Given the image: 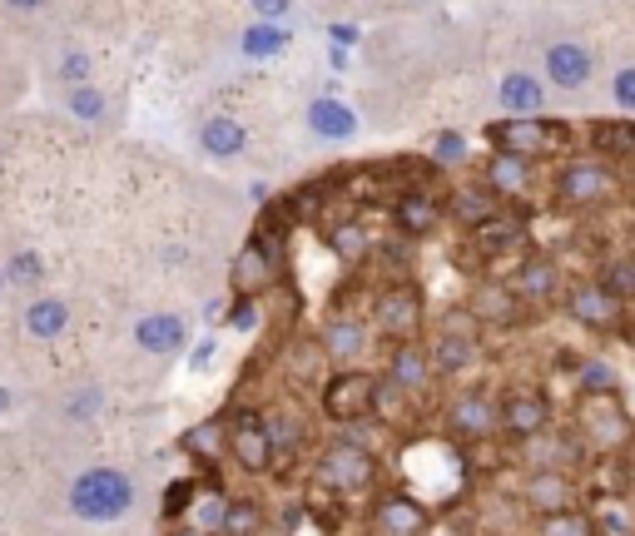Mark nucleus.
I'll return each instance as SVG.
<instances>
[{
    "instance_id": "1",
    "label": "nucleus",
    "mask_w": 635,
    "mask_h": 536,
    "mask_svg": "<svg viewBox=\"0 0 635 536\" xmlns=\"http://www.w3.org/2000/svg\"><path fill=\"white\" fill-rule=\"evenodd\" d=\"M65 507H70V517L95 522V527L125 522L129 512L139 507V482H134L129 467H110V462L85 467V472L70 477V487H65Z\"/></svg>"
},
{
    "instance_id": "2",
    "label": "nucleus",
    "mask_w": 635,
    "mask_h": 536,
    "mask_svg": "<svg viewBox=\"0 0 635 536\" xmlns=\"http://www.w3.org/2000/svg\"><path fill=\"white\" fill-rule=\"evenodd\" d=\"M616 189H621V174L601 159H571L556 174V199L566 209H596V204L616 199Z\"/></svg>"
},
{
    "instance_id": "3",
    "label": "nucleus",
    "mask_w": 635,
    "mask_h": 536,
    "mask_svg": "<svg viewBox=\"0 0 635 536\" xmlns=\"http://www.w3.org/2000/svg\"><path fill=\"white\" fill-rule=\"evenodd\" d=\"M129 348H134L139 358L164 363V358H174V353L189 348V318L174 313V308H149V313H139V318L129 323Z\"/></svg>"
},
{
    "instance_id": "4",
    "label": "nucleus",
    "mask_w": 635,
    "mask_h": 536,
    "mask_svg": "<svg viewBox=\"0 0 635 536\" xmlns=\"http://www.w3.org/2000/svg\"><path fill=\"white\" fill-rule=\"evenodd\" d=\"M373 477H378V457L368 452V442L338 437L318 457V482L333 492H363V487H373Z\"/></svg>"
},
{
    "instance_id": "5",
    "label": "nucleus",
    "mask_w": 635,
    "mask_h": 536,
    "mask_svg": "<svg viewBox=\"0 0 635 536\" xmlns=\"http://www.w3.org/2000/svg\"><path fill=\"white\" fill-rule=\"evenodd\" d=\"M323 412L343 427L353 422H368L378 412V378L373 373H358V368H343L323 383Z\"/></svg>"
},
{
    "instance_id": "6",
    "label": "nucleus",
    "mask_w": 635,
    "mask_h": 536,
    "mask_svg": "<svg viewBox=\"0 0 635 536\" xmlns=\"http://www.w3.org/2000/svg\"><path fill=\"white\" fill-rule=\"evenodd\" d=\"M55 110H60L65 120L85 125V130H115V125L125 120V100H120L115 90H105L100 80L75 85V90H60V95H55Z\"/></svg>"
},
{
    "instance_id": "7",
    "label": "nucleus",
    "mask_w": 635,
    "mask_h": 536,
    "mask_svg": "<svg viewBox=\"0 0 635 536\" xmlns=\"http://www.w3.org/2000/svg\"><path fill=\"white\" fill-rule=\"evenodd\" d=\"M576 417H581L586 442H591V447H601V452H611V447H626V442H631V417H626V407L616 402V393H581Z\"/></svg>"
},
{
    "instance_id": "8",
    "label": "nucleus",
    "mask_w": 635,
    "mask_h": 536,
    "mask_svg": "<svg viewBox=\"0 0 635 536\" xmlns=\"http://www.w3.org/2000/svg\"><path fill=\"white\" fill-rule=\"evenodd\" d=\"M492 149H511V154H526V159H536V154H551L556 144H566V125H556V120H546V115H526V120H497L492 130Z\"/></svg>"
},
{
    "instance_id": "9",
    "label": "nucleus",
    "mask_w": 635,
    "mask_h": 536,
    "mask_svg": "<svg viewBox=\"0 0 635 536\" xmlns=\"http://www.w3.org/2000/svg\"><path fill=\"white\" fill-rule=\"evenodd\" d=\"M224 452L244 467V472H254L263 477L268 467H273V437H268V427H263V412H234L229 422H224Z\"/></svg>"
},
{
    "instance_id": "10",
    "label": "nucleus",
    "mask_w": 635,
    "mask_h": 536,
    "mask_svg": "<svg viewBox=\"0 0 635 536\" xmlns=\"http://www.w3.org/2000/svg\"><path fill=\"white\" fill-rule=\"evenodd\" d=\"M373 323H378V333H387L392 343L417 338V328H422V293H417V283H387V288H378Z\"/></svg>"
},
{
    "instance_id": "11",
    "label": "nucleus",
    "mask_w": 635,
    "mask_h": 536,
    "mask_svg": "<svg viewBox=\"0 0 635 536\" xmlns=\"http://www.w3.org/2000/svg\"><path fill=\"white\" fill-rule=\"evenodd\" d=\"M541 75H546V85L576 95V90H586L596 80V60H591V50L581 40H551L541 50Z\"/></svg>"
},
{
    "instance_id": "12",
    "label": "nucleus",
    "mask_w": 635,
    "mask_h": 536,
    "mask_svg": "<svg viewBox=\"0 0 635 536\" xmlns=\"http://www.w3.org/2000/svg\"><path fill=\"white\" fill-rule=\"evenodd\" d=\"M566 313H571L581 328L611 333V328H621V318H626V303H621L611 288H601V283L591 278V283H576V288H566Z\"/></svg>"
},
{
    "instance_id": "13",
    "label": "nucleus",
    "mask_w": 635,
    "mask_h": 536,
    "mask_svg": "<svg viewBox=\"0 0 635 536\" xmlns=\"http://www.w3.org/2000/svg\"><path fill=\"white\" fill-rule=\"evenodd\" d=\"M40 80L60 95V90H75V85H90L95 80V55L80 45V40H60L40 55Z\"/></svg>"
},
{
    "instance_id": "14",
    "label": "nucleus",
    "mask_w": 635,
    "mask_h": 536,
    "mask_svg": "<svg viewBox=\"0 0 635 536\" xmlns=\"http://www.w3.org/2000/svg\"><path fill=\"white\" fill-rule=\"evenodd\" d=\"M70 318H75V308H70V298H60V293H30V298H20V328H25V338H35V343L65 338V333H70Z\"/></svg>"
},
{
    "instance_id": "15",
    "label": "nucleus",
    "mask_w": 635,
    "mask_h": 536,
    "mask_svg": "<svg viewBox=\"0 0 635 536\" xmlns=\"http://www.w3.org/2000/svg\"><path fill=\"white\" fill-rule=\"evenodd\" d=\"M502 432L511 437H541V432H551V402L541 398L536 388H511L507 398H502Z\"/></svg>"
},
{
    "instance_id": "16",
    "label": "nucleus",
    "mask_w": 635,
    "mask_h": 536,
    "mask_svg": "<svg viewBox=\"0 0 635 536\" xmlns=\"http://www.w3.org/2000/svg\"><path fill=\"white\" fill-rule=\"evenodd\" d=\"M447 427L457 437H492L502 427V402L487 398L482 388H467L462 398L447 407Z\"/></svg>"
},
{
    "instance_id": "17",
    "label": "nucleus",
    "mask_w": 635,
    "mask_h": 536,
    "mask_svg": "<svg viewBox=\"0 0 635 536\" xmlns=\"http://www.w3.org/2000/svg\"><path fill=\"white\" fill-rule=\"evenodd\" d=\"M467 308L477 313L482 328H511V323H521V293L511 283H502V278H482L472 288Z\"/></svg>"
},
{
    "instance_id": "18",
    "label": "nucleus",
    "mask_w": 635,
    "mask_h": 536,
    "mask_svg": "<svg viewBox=\"0 0 635 536\" xmlns=\"http://www.w3.org/2000/svg\"><path fill=\"white\" fill-rule=\"evenodd\" d=\"M497 105L507 110L511 120L546 115V75H531V70H507V75L497 80Z\"/></svg>"
},
{
    "instance_id": "19",
    "label": "nucleus",
    "mask_w": 635,
    "mask_h": 536,
    "mask_svg": "<svg viewBox=\"0 0 635 536\" xmlns=\"http://www.w3.org/2000/svg\"><path fill=\"white\" fill-rule=\"evenodd\" d=\"M194 149L209 154V159H244L249 130H244L234 115H204V120L194 125Z\"/></svg>"
},
{
    "instance_id": "20",
    "label": "nucleus",
    "mask_w": 635,
    "mask_h": 536,
    "mask_svg": "<svg viewBox=\"0 0 635 536\" xmlns=\"http://www.w3.org/2000/svg\"><path fill=\"white\" fill-rule=\"evenodd\" d=\"M273 278H278V259H273V249H268L263 239H249V244L239 249V259H234V273H229L234 293H239V298H254V293H263Z\"/></svg>"
},
{
    "instance_id": "21",
    "label": "nucleus",
    "mask_w": 635,
    "mask_h": 536,
    "mask_svg": "<svg viewBox=\"0 0 635 536\" xmlns=\"http://www.w3.org/2000/svg\"><path fill=\"white\" fill-rule=\"evenodd\" d=\"M447 214L462 224V229H482L487 219H497L502 214V194L482 179V184H457L452 194H447Z\"/></svg>"
},
{
    "instance_id": "22",
    "label": "nucleus",
    "mask_w": 635,
    "mask_h": 536,
    "mask_svg": "<svg viewBox=\"0 0 635 536\" xmlns=\"http://www.w3.org/2000/svg\"><path fill=\"white\" fill-rule=\"evenodd\" d=\"M432 353L417 343V338H402V343H392L387 348V378L397 383V388H407V393H422L427 383H432Z\"/></svg>"
},
{
    "instance_id": "23",
    "label": "nucleus",
    "mask_w": 635,
    "mask_h": 536,
    "mask_svg": "<svg viewBox=\"0 0 635 536\" xmlns=\"http://www.w3.org/2000/svg\"><path fill=\"white\" fill-rule=\"evenodd\" d=\"M442 214H447V199H437L432 189H407V194L392 204L397 229H402V234H412V239L432 234V229L442 224Z\"/></svg>"
},
{
    "instance_id": "24",
    "label": "nucleus",
    "mask_w": 635,
    "mask_h": 536,
    "mask_svg": "<svg viewBox=\"0 0 635 536\" xmlns=\"http://www.w3.org/2000/svg\"><path fill=\"white\" fill-rule=\"evenodd\" d=\"M318 343H323V353H328L338 368H348V363H358V358L368 353V323H363V318L338 313V318H328V323H323Z\"/></svg>"
},
{
    "instance_id": "25",
    "label": "nucleus",
    "mask_w": 635,
    "mask_h": 536,
    "mask_svg": "<svg viewBox=\"0 0 635 536\" xmlns=\"http://www.w3.org/2000/svg\"><path fill=\"white\" fill-rule=\"evenodd\" d=\"M308 134L313 139H328V144H348L353 134H358V110L353 105H343V100H333V95H318L313 105H308Z\"/></svg>"
},
{
    "instance_id": "26",
    "label": "nucleus",
    "mask_w": 635,
    "mask_h": 536,
    "mask_svg": "<svg viewBox=\"0 0 635 536\" xmlns=\"http://www.w3.org/2000/svg\"><path fill=\"white\" fill-rule=\"evenodd\" d=\"M507 283L521 293V303H546V298L561 288V268H556L551 254H526Z\"/></svg>"
},
{
    "instance_id": "27",
    "label": "nucleus",
    "mask_w": 635,
    "mask_h": 536,
    "mask_svg": "<svg viewBox=\"0 0 635 536\" xmlns=\"http://www.w3.org/2000/svg\"><path fill=\"white\" fill-rule=\"evenodd\" d=\"M482 179H487L502 199H521V194L531 189V159H526V154H511V149H492Z\"/></svg>"
},
{
    "instance_id": "28",
    "label": "nucleus",
    "mask_w": 635,
    "mask_h": 536,
    "mask_svg": "<svg viewBox=\"0 0 635 536\" xmlns=\"http://www.w3.org/2000/svg\"><path fill=\"white\" fill-rule=\"evenodd\" d=\"M378 527L387 536H422L427 532V507L422 502H412V497H402V492H387L378 497Z\"/></svg>"
},
{
    "instance_id": "29",
    "label": "nucleus",
    "mask_w": 635,
    "mask_h": 536,
    "mask_svg": "<svg viewBox=\"0 0 635 536\" xmlns=\"http://www.w3.org/2000/svg\"><path fill=\"white\" fill-rule=\"evenodd\" d=\"M427 353H432V368H437L442 378H457V373H467V368L482 358V343L467 338V333H447V328H437V343H432Z\"/></svg>"
},
{
    "instance_id": "30",
    "label": "nucleus",
    "mask_w": 635,
    "mask_h": 536,
    "mask_svg": "<svg viewBox=\"0 0 635 536\" xmlns=\"http://www.w3.org/2000/svg\"><path fill=\"white\" fill-rule=\"evenodd\" d=\"M526 502L546 517V512H566L571 507V477L561 467H536L526 482Z\"/></svg>"
},
{
    "instance_id": "31",
    "label": "nucleus",
    "mask_w": 635,
    "mask_h": 536,
    "mask_svg": "<svg viewBox=\"0 0 635 536\" xmlns=\"http://www.w3.org/2000/svg\"><path fill=\"white\" fill-rule=\"evenodd\" d=\"M288 40H293V30H288V25L254 20V25H244V35H239V55H244V60H273V55H283V50H288Z\"/></svg>"
},
{
    "instance_id": "32",
    "label": "nucleus",
    "mask_w": 635,
    "mask_h": 536,
    "mask_svg": "<svg viewBox=\"0 0 635 536\" xmlns=\"http://www.w3.org/2000/svg\"><path fill=\"white\" fill-rule=\"evenodd\" d=\"M472 239H477V249H482L487 259H497V254H507V249H516V244L526 239V224H521L516 214H497V219H487L482 229H472Z\"/></svg>"
},
{
    "instance_id": "33",
    "label": "nucleus",
    "mask_w": 635,
    "mask_h": 536,
    "mask_svg": "<svg viewBox=\"0 0 635 536\" xmlns=\"http://www.w3.org/2000/svg\"><path fill=\"white\" fill-rule=\"evenodd\" d=\"M5 273H10V288H15L20 298L45 293V259H40L35 249H10V254H5Z\"/></svg>"
},
{
    "instance_id": "34",
    "label": "nucleus",
    "mask_w": 635,
    "mask_h": 536,
    "mask_svg": "<svg viewBox=\"0 0 635 536\" xmlns=\"http://www.w3.org/2000/svg\"><path fill=\"white\" fill-rule=\"evenodd\" d=\"M100 407H105V388H100V383H80V388H70V393L60 398V417L85 427V422L100 417Z\"/></svg>"
},
{
    "instance_id": "35",
    "label": "nucleus",
    "mask_w": 635,
    "mask_h": 536,
    "mask_svg": "<svg viewBox=\"0 0 635 536\" xmlns=\"http://www.w3.org/2000/svg\"><path fill=\"white\" fill-rule=\"evenodd\" d=\"M263 427H268L278 457H288V452L303 447V417H293V412H263Z\"/></svg>"
},
{
    "instance_id": "36",
    "label": "nucleus",
    "mask_w": 635,
    "mask_h": 536,
    "mask_svg": "<svg viewBox=\"0 0 635 536\" xmlns=\"http://www.w3.org/2000/svg\"><path fill=\"white\" fill-rule=\"evenodd\" d=\"M536 536H596V522H591L586 512L566 507V512H546L541 527H536Z\"/></svg>"
},
{
    "instance_id": "37",
    "label": "nucleus",
    "mask_w": 635,
    "mask_h": 536,
    "mask_svg": "<svg viewBox=\"0 0 635 536\" xmlns=\"http://www.w3.org/2000/svg\"><path fill=\"white\" fill-rule=\"evenodd\" d=\"M596 283H601V288H611L621 303H631V298H635V259H611V264H601Z\"/></svg>"
},
{
    "instance_id": "38",
    "label": "nucleus",
    "mask_w": 635,
    "mask_h": 536,
    "mask_svg": "<svg viewBox=\"0 0 635 536\" xmlns=\"http://www.w3.org/2000/svg\"><path fill=\"white\" fill-rule=\"evenodd\" d=\"M323 363H333V358L323 353V343H303V348H293V378H298V383L318 388V383H323Z\"/></svg>"
},
{
    "instance_id": "39",
    "label": "nucleus",
    "mask_w": 635,
    "mask_h": 536,
    "mask_svg": "<svg viewBox=\"0 0 635 536\" xmlns=\"http://www.w3.org/2000/svg\"><path fill=\"white\" fill-rule=\"evenodd\" d=\"M596 144L611 154H635V125L631 120H606V125H596Z\"/></svg>"
},
{
    "instance_id": "40",
    "label": "nucleus",
    "mask_w": 635,
    "mask_h": 536,
    "mask_svg": "<svg viewBox=\"0 0 635 536\" xmlns=\"http://www.w3.org/2000/svg\"><path fill=\"white\" fill-rule=\"evenodd\" d=\"M328 244H333L338 259H348V264H358V259L368 254V234H363L358 224H338V229L328 234Z\"/></svg>"
},
{
    "instance_id": "41",
    "label": "nucleus",
    "mask_w": 635,
    "mask_h": 536,
    "mask_svg": "<svg viewBox=\"0 0 635 536\" xmlns=\"http://www.w3.org/2000/svg\"><path fill=\"white\" fill-rule=\"evenodd\" d=\"M258 502H229V512H224V527L219 532H229V536H254L258 532Z\"/></svg>"
},
{
    "instance_id": "42",
    "label": "nucleus",
    "mask_w": 635,
    "mask_h": 536,
    "mask_svg": "<svg viewBox=\"0 0 635 536\" xmlns=\"http://www.w3.org/2000/svg\"><path fill=\"white\" fill-rule=\"evenodd\" d=\"M576 388L581 393H616V373L606 363H581L576 368Z\"/></svg>"
},
{
    "instance_id": "43",
    "label": "nucleus",
    "mask_w": 635,
    "mask_h": 536,
    "mask_svg": "<svg viewBox=\"0 0 635 536\" xmlns=\"http://www.w3.org/2000/svg\"><path fill=\"white\" fill-rule=\"evenodd\" d=\"M432 159H437V164H462V159H467V134L442 130L432 139Z\"/></svg>"
},
{
    "instance_id": "44",
    "label": "nucleus",
    "mask_w": 635,
    "mask_h": 536,
    "mask_svg": "<svg viewBox=\"0 0 635 536\" xmlns=\"http://www.w3.org/2000/svg\"><path fill=\"white\" fill-rule=\"evenodd\" d=\"M611 95H616V105H621V110H635V65L616 70V80H611Z\"/></svg>"
},
{
    "instance_id": "45",
    "label": "nucleus",
    "mask_w": 635,
    "mask_h": 536,
    "mask_svg": "<svg viewBox=\"0 0 635 536\" xmlns=\"http://www.w3.org/2000/svg\"><path fill=\"white\" fill-rule=\"evenodd\" d=\"M249 10H254L258 20H273V25H283V20L293 15V0H249Z\"/></svg>"
},
{
    "instance_id": "46",
    "label": "nucleus",
    "mask_w": 635,
    "mask_h": 536,
    "mask_svg": "<svg viewBox=\"0 0 635 536\" xmlns=\"http://www.w3.org/2000/svg\"><path fill=\"white\" fill-rule=\"evenodd\" d=\"M60 0H0V10H10V15H45V10H55Z\"/></svg>"
},
{
    "instance_id": "47",
    "label": "nucleus",
    "mask_w": 635,
    "mask_h": 536,
    "mask_svg": "<svg viewBox=\"0 0 635 536\" xmlns=\"http://www.w3.org/2000/svg\"><path fill=\"white\" fill-rule=\"evenodd\" d=\"M601 522H606V532H616V536H626V532H631V517H626L621 507H611V512H606Z\"/></svg>"
},
{
    "instance_id": "48",
    "label": "nucleus",
    "mask_w": 635,
    "mask_h": 536,
    "mask_svg": "<svg viewBox=\"0 0 635 536\" xmlns=\"http://www.w3.org/2000/svg\"><path fill=\"white\" fill-rule=\"evenodd\" d=\"M333 40H343V45H353V40H358V30H353V25H333Z\"/></svg>"
},
{
    "instance_id": "49",
    "label": "nucleus",
    "mask_w": 635,
    "mask_h": 536,
    "mask_svg": "<svg viewBox=\"0 0 635 536\" xmlns=\"http://www.w3.org/2000/svg\"><path fill=\"white\" fill-rule=\"evenodd\" d=\"M10 407H15V388H5V383H0V417H5Z\"/></svg>"
},
{
    "instance_id": "50",
    "label": "nucleus",
    "mask_w": 635,
    "mask_h": 536,
    "mask_svg": "<svg viewBox=\"0 0 635 536\" xmlns=\"http://www.w3.org/2000/svg\"><path fill=\"white\" fill-rule=\"evenodd\" d=\"M10 293H15V288H10V273H5V259H0V303H5Z\"/></svg>"
},
{
    "instance_id": "51",
    "label": "nucleus",
    "mask_w": 635,
    "mask_h": 536,
    "mask_svg": "<svg viewBox=\"0 0 635 536\" xmlns=\"http://www.w3.org/2000/svg\"><path fill=\"white\" fill-rule=\"evenodd\" d=\"M179 536H204V532H199V527H189V532H179Z\"/></svg>"
},
{
    "instance_id": "52",
    "label": "nucleus",
    "mask_w": 635,
    "mask_h": 536,
    "mask_svg": "<svg viewBox=\"0 0 635 536\" xmlns=\"http://www.w3.org/2000/svg\"><path fill=\"white\" fill-rule=\"evenodd\" d=\"M0 164H5V134H0Z\"/></svg>"
}]
</instances>
